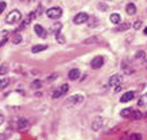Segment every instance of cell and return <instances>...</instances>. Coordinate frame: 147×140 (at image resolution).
I'll return each instance as SVG.
<instances>
[{
  "mask_svg": "<svg viewBox=\"0 0 147 140\" xmlns=\"http://www.w3.org/2000/svg\"><path fill=\"white\" fill-rule=\"evenodd\" d=\"M98 9H102V11H105V9H107V7H105L104 4H98Z\"/></svg>",
  "mask_w": 147,
  "mask_h": 140,
  "instance_id": "35",
  "label": "cell"
},
{
  "mask_svg": "<svg viewBox=\"0 0 147 140\" xmlns=\"http://www.w3.org/2000/svg\"><path fill=\"white\" fill-rule=\"evenodd\" d=\"M34 31H35V34L39 36V38H46V30L42 27L40 24H35V26H34Z\"/></svg>",
  "mask_w": 147,
  "mask_h": 140,
  "instance_id": "10",
  "label": "cell"
},
{
  "mask_svg": "<svg viewBox=\"0 0 147 140\" xmlns=\"http://www.w3.org/2000/svg\"><path fill=\"white\" fill-rule=\"evenodd\" d=\"M78 77H80V70L78 69H71L70 72H69V78L70 80L76 81V80H78Z\"/></svg>",
  "mask_w": 147,
  "mask_h": 140,
  "instance_id": "13",
  "label": "cell"
},
{
  "mask_svg": "<svg viewBox=\"0 0 147 140\" xmlns=\"http://www.w3.org/2000/svg\"><path fill=\"white\" fill-rule=\"evenodd\" d=\"M134 97H135L134 92H125L124 94L120 97V102H128V101H132Z\"/></svg>",
  "mask_w": 147,
  "mask_h": 140,
  "instance_id": "11",
  "label": "cell"
},
{
  "mask_svg": "<svg viewBox=\"0 0 147 140\" xmlns=\"http://www.w3.org/2000/svg\"><path fill=\"white\" fill-rule=\"evenodd\" d=\"M8 73V65L7 63H3L1 66H0V76H4Z\"/></svg>",
  "mask_w": 147,
  "mask_h": 140,
  "instance_id": "24",
  "label": "cell"
},
{
  "mask_svg": "<svg viewBox=\"0 0 147 140\" xmlns=\"http://www.w3.org/2000/svg\"><path fill=\"white\" fill-rule=\"evenodd\" d=\"M86 22H88V24H89V27H92V28H93V27H96V26H97V24H98V20H97V18H94V16H89Z\"/></svg>",
  "mask_w": 147,
  "mask_h": 140,
  "instance_id": "17",
  "label": "cell"
},
{
  "mask_svg": "<svg viewBox=\"0 0 147 140\" xmlns=\"http://www.w3.org/2000/svg\"><path fill=\"white\" fill-rule=\"evenodd\" d=\"M31 88H36V89H38V88H40V81H34L31 84Z\"/></svg>",
  "mask_w": 147,
  "mask_h": 140,
  "instance_id": "32",
  "label": "cell"
},
{
  "mask_svg": "<svg viewBox=\"0 0 147 140\" xmlns=\"http://www.w3.org/2000/svg\"><path fill=\"white\" fill-rule=\"evenodd\" d=\"M8 133H5V135H0V140H5L7 139V137H8Z\"/></svg>",
  "mask_w": 147,
  "mask_h": 140,
  "instance_id": "34",
  "label": "cell"
},
{
  "mask_svg": "<svg viewBox=\"0 0 147 140\" xmlns=\"http://www.w3.org/2000/svg\"><path fill=\"white\" fill-rule=\"evenodd\" d=\"M102 65H104V58H102V57H96V58H93L92 62H90L92 69H100Z\"/></svg>",
  "mask_w": 147,
  "mask_h": 140,
  "instance_id": "7",
  "label": "cell"
},
{
  "mask_svg": "<svg viewBox=\"0 0 147 140\" xmlns=\"http://www.w3.org/2000/svg\"><path fill=\"white\" fill-rule=\"evenodd\" d=\"M144 55H146V53H144V51H138V53H136V55H135V58H144Z\"/></svg>",
  "mask_w": 147,
  "mask_h": 140,
  "instance_id": "30",
  "label": "cell"
},
{
  "mask_svg": "<svg viewBox=\"0 0 147 140\" xmlns=\"http://www.w3.org/2000/svg\"><path fill=\"white\" fill-rule=\"evenodd\" d=\"M57 77H58V74H57V73H54L53 76H50L47 80H49V81H53V78H57Z\"/></svg>",
  "mask_w": 147,
  "mask_h": 140,
  "instance_id": "33",
  "label": "cell"
},
{
  "mask_svg": "<svg viewBox=\"0 0 147 140\" xmlns=\"http://www.w3.org/2000/svg\"><path fill=\"white\" fill-rule=\"evenodd\" d=\"M28 127H30L28 120H26V119H19L18 120V131H20V132L27 131V129H28Z\"/></svg>",
  "mask_w": 147,
  "mask_h": 140,
  "instance_id": "8",
  "label": "cell"
},
{
  "mask_svg": "<svg viewBox=\"0 0 147 140\" xmlns=\"http://www.w3.org/2000/svg\"><path fill=\"white\" fill-rule=\"evenodd\" d=\"M144 34H146V35H147V27L144 28Z\"/></svg>",
  "mask_w": 147,
  "mask_h": 140,
  "instance_id": "38",
  "label": "cell"
},
{
  "mask_svg": "<svg viewBox=\"0 0 147 140\" xmlns=\"http://www.w3.org/2000/svg\"><path fill=\"white\" fill-rule=\"evenodd\" d=\"M22 35L20 34H18V32H15L13 34V36H12V43H15V45H19L20 42H22Z\"/></svg>",
  "mask_w": 147,
  "mask_h": 140,
  "instance_id": "18",
  "label": "cell"
},
{
  "mask_svg": "<svg viewBox=\"0 0 147 140\" xmlns=\"http://www.w3.org/2000/svg\"><path fill=\"white\" fill-rule=\"evenodd\" d=\"M102 121H104L102 117H96L93 120V123H92V129H93V131H98V129L102 127V124H104Z\"/></svg>",
  "mask_w": 147,
  "mask_h": 140,
  "instance_id": "9",
  "label": "cell"
},
{
  "mask_svg": "<svg viewBox=\"0 0 147 140\" xmlns=\"http://www.w3.org/2000/svg\"><path fill=\"white\" fill-rule=\"evenodd\" d=\"M132 112H134V109L125 108V109H123V111L120 112V116L121 117H124V119H129L131 117V115H132Z\"/></svg>",
  "mask_w": 147,
  "mask_h": 140,
  "instance_id": "16",
  "label": "cell"
},
{
  "mask_svg": "<svg viewBox=\"0 0 147 140\" xmlns=\"http://www.w3.org/2000/svg\"><path fill=\"white\" fill-rule=\"evenodd\" d=\"M109 20H111V23H113V24H117V23H120V15L119 14H112L111 18H109Z\"/></svg>",
  "mask_w": 147,
  "mask_h": 140,
  "instance_id": "19",
  "label": "cell"
},
{
  "mask_svg": "<svg viewBox=\"0 0 147 140\" xmlns=\"http://www.w3.org/2000/svg\"><path fill=\"white\" fill-rule=\"evenodd\" d=\"M61 28H62V24H61V23H57V24H53V27H51V30H53L54 34H57V32L61 31Z\"/></svg>",
  "mask_w": 147,
  "mask_h": 140,
  "instance_id": "26",
  "label": "cell"
},
{
  "mask_svg": "<svg viewBox=\"0 0 147 140\" xmlns=\"http://www.w3.org/2000/svg\"><path fill=\"white\" fill-rule=\"evenodd\" d=\"M55 39H57V42L58 43H65V38L62 36V34H61V31L59 32H57L55 34Z\"/></svg>",
  "mask_w": 147,
  "mask_h": 140,
  "instance_id": "27",
  "label": "cell"
},
{
  "mask_svg": "<svg viewBox=\"0 0 147 140\" xmlns=\"http://www.w3.org/2000/svg\"><path fill=\"white\" fill-rule=\"evenodd\" d=\"M84 101V97L81 94H76V96H71L66 100V105H74V104H80Z\"/></svg>",
  "mask_w": 147,
  "mask_h": 140,
  "instance_id": "6",
  "label": "cell"
},
{
  "mask_svg": "<svg viewBox=\"0 0 147 140\" xmlns=\"http://www.w3.org/2000/svg\"><path fill=\"white\" fill-rule=\"evenodd\" d=\"M20 18H22L20 12H19L18 9H13V11H11V12L7 15V18H5V23H8V24H13V23L19 22Z\"/></svg>",
  "mask_w": 147,
  "mask_h": 140,
  "instance_id": "1",
  "label": "cell"
},
{
  "mask_svg": "<svg viewBox=\"0 0 147 140\" xmlns=\"http://www.w3.org/2000/svg\"><path fill=\"white\" fill-rule=\"evenodd\" d=\"M34 16H36V12H30V14H28V15H27V16H26V19H24V20H23V22L20 23V26H19V27H18V30H16V31H20V30H24V28H26L27 26H28V24L31 23V20H32V19H34Z\"/></svg>",
  "mask_w": 147,
  "mask_h": 140,
  "instance_id": "4",
  "label": "cell"
},
{
  "mask_svg": "<svg viewBox=\"0 0 147 140\" xmlns=\"http://www.w3.org/2000/svg\"><path fill=\"white\" fill-rule=\"evenodd\" d=\"M5 42H7V38H4L3 41H0V47H1V46H3V45H4Z\"/></svg>",
  "mask_w": 147,
  "mask_h": 140,
  "instance_id": "37",
  "label": "cell"
},
{
  "mask_svg": "<svg viewBox=\"0 0 147 140\" xmlns=\"http://www.w3.org/2000/svg\"><path fill=\"white\" fill-rule=\"evenodd\" d=\"M139 107H146L147 105V94H143L140 98H139V102H138Z\"/></svg>",
  "mask_w": 147,
  "mask_h": 140,
  "instance_id": "22",
  "label": "cell"
},
{
  "mask_svg": "<svg viewBox=\"0 0 147 140\" xmlns=\"http://www.w3.org/2000/svg\"><path fill=\"white\" fill-rule=\"evenodd\" d=\"M47 49V45H35V46H32V49H31V53H40V51H43V50Z\"/></svg>",
  "mask_w": 147,
  "mask_h": 140,
  "instance_id": "15",
  "label": "cell"
},
{
  "mask_svg": "<svg viewBox=\"0 0 147 140\" xmlns=\"http://www.w3.org/2000/svg\"><path fill=\"white\" fill-rule=\"evenodd\" d=\"M46 15L50 19H58V18H61V15H62V9L59 8V7H51V8H49L46 11Z\"/></svg>",
  "mask_w": 147,
  "mask_h": 140,
  "instance_id": "2",
  "label": "cell"
},
{
  "mask_svg": "<svg viewBox=\"0 0 147 140\" xmlns=\"http://www.w3.org/2000/svg\"><path fill=\"white\" fill-rule=\"evenodd\" d=\"M129 27H131V24L125 22V23H123V24H120V26L116 28V30H117V31H125V30H128Z\"/></svg>",
  "mask_w": 147,
  "mask_h": 140,
  "instance_id": "23",
  "label": "cell"
},
{
  "mask_svg": "<svg viewBox=\"0 0 147 140\" xmlns=\"http://www.w3.org/2000/svg\"><path fill=\"white\" fill-rule=\"evenodd\" d=\"M3 123H4V116H3V115L0 113V125H1Z\"/></svg>",
  "mask_w": 147,
  "mask_h": 140,
  "instance_id": "36",
  "label": "cell"
},
{
  "mask_svg": "<svg viewBox=\"0 0 147 140\" xmlns=\"http://www.w3.org/2000/svg\"><path fill=\"white\" fill-rule=\"evenodd\" d=\"M88 18H89V15L85 14V12H80V14H77L74 18H73V22L76 23V24H82V23H85L86 20H88Z\"/></svg>",
  "mask_w": 147,
  "mask_h": 140,
  "instance_id": "5",
  "label": "cell"
},
{
  "mask_svg": "<svg viewBox=\"0 0 147 140\" xmlns=\"http://www.w3.org/2000/svg\"><path fill=\"white\" fill-rule=\"evenodd\" d=\"M100 39H98L97 36H92V38H88V39H85L84 43L85 45H89V43H98Z\"/></svg>",
  "mask_w": 147,
  "mask_h": 140,
  "instance_id": "20",
  "label": "cell"
},
{
  "mask_svg": "<svg viewBox=\"0 0 147 140\" xmlns=\"http://www.w3.org/2000/svg\"><path fill=\"white\" fill-rule=\"evenodd\" d=\"M5 7H7V3H5V1H0V14H3V11L5 9Z\"/></svg>",
  "mask_w": 147,
  "mask_h": 140,
  "instance_id": "29",
  "label": "cell"
},
{
  "mask_svg": "<svg viewBox=\"0 0 147 140\" xmlns=\"http://www.w3.org/2000/svg\"><path fill=\"white\" fill-rule=\"evenodd\" d=\"M67 90H69V85L67 84H63V85H61L58 89H55L53 93V98H59L61 96H63L65 93H67Z\"/></svg>",
  "mask_w": 147,
  "mask_h": 140,
  "instance_id": "3",
  "label": "cell"
},
{
  "mask_svg": "<svg viewBox=\"0 0 147 140\" xmlns=\"http://www.w3.org/2000/svg\"><path fill=\"white\" fill-rule=\"evenodd\" d=\"M140 27H142V22H140V20H138V22L134 23V28H135V30H139Z\"/></svg>",
  "mask_w": 147,
  "mask_h": 140,
  "instance_id": "31",
  "label": "cell"
},
{
  "mask_svg": "<svg viewBox=\"0 0 147 140\" xmlns=\"http://www.w3.org/2000/svg\"><path fill=\"white\" fill-rule=\"evenodd\" d=\"M125 11H127L128 15H135L136 14V5H135L134 3H128L127 7H125Z\"/></svg>",
  "mask_w": 147,
  "mask_h": 140,
  "instance_id": "14",
  "label": "cell"
},
{
  "mask_svg": "<svg viewBox=\"0 0 147 140\" xmlns=\"http://www.w3.org/2000/svg\"><path fill=\"white\" fill-rule=\"evenodd\" d=\"M143 117V113L142 112H139V111H134L132 112V115H131V117L129 119H134V120H138V119Z\"/></svg>",
  "mask_w": 147,
  "mask_h": 140,
  "instance_id": "25",
  "label": "cell"
},
{
  "mask_svg": "<svg viewBox=\"0 0 147 140\" xmlns=\"http://www.w3.org/2000/svg\"><path fill=\"white\" fill-rule=\"evenodd\" d=\"M121 82V76L120 74H113L111 78H109V85L111 86H117Z\"/></svg>",
  "mask_w": 147,
  "mask_h": 140,
  "instance_id": "12",
  "label": "cell"
},
{
  "mask_svg": "<svg viewBox=\"0 0 147 140\" xmlns=\"http://www.w3.org/2000/svg\"><path fill=\"white\" fill-rule=\"evenodd\" d=\"M8 84H9V80H8V78H3V80H0V90L5 89V88L8 86Z\"/></svg>",
  "mask_w": 147,
  "mask_h": 140,
  "instance_id": "21",
  "label": "cell"
},
{
  "mask_svg": "<svg viewBox=\"0 0 147 140\" xmlns=\"http://www.w3.org/2000/svg\"><path fill=\"white\" fill-rule=\"evenodd\" d=\"M129 140H142V135L140 133H132L129 136Z\"/></svg>",
  "mask_w": 147,
  "mask_h": 140,
  "instance_id": "28",
  "label": "cell"
}]
</instances>
